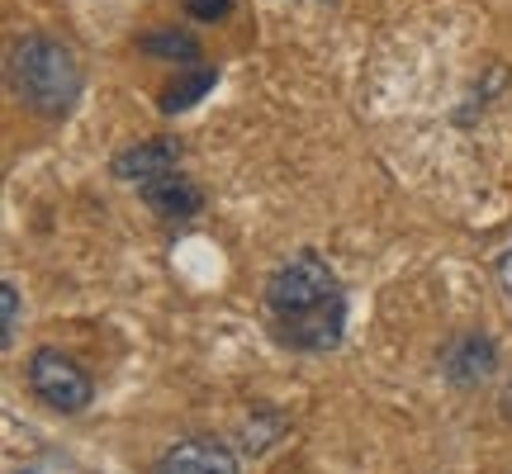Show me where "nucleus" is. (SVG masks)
I'll return each mask as SVG.
<instances>
[{
  "mask_svg": "<svg viewBox=\"0 0 512 474\" xmlns=\"http://www.w3.org/2000/svg\"><path fill=\"white\" fill-rule=\"evenodd\" d=\"M29 384H34L38 399L48 403V408H57V413H81V408H91V394H95L86 370L53 347L29 356Z\"/></svg>",
  "mask_w": 512,
  "mask_h": 474,
  "instance_id": "nucleus-3",
  "label": "nucleus"
},
{
  "mask_svg": "<svg viewBox=\"0 0 512 474\" xmlns=\"http://www.w3.org/2000/svg\"><path fill=\"white\" fill-rule=\"evenodd\" d=\"M147 57H166V62H190V67H200V43L181 29H152V34L138 43Z\"/></svg>",
  "mask_w": 512,
  "mask_h": 474,
  "instance_id": "nucleus-8",
  "label": "nucleus"
},
{
  "mask_svg": "<svg viewBox=\"0 0 512 474\" xmlns=\"http://www.w3.org/2000/svg\"><path fill=\"white\" fill-rule=\"evenodd\" d=\"M266 309H271L280 342H290L299 351H328L342 337L347 323V299L337 275L328 271V261H318L313 252L290 256L280 271L266 280Z\"/></svg>",
  "mask_w": 512,
  "mask_h": 474,
  "instance_id": "nucleus-1",
  "label": "nucleus"
},
{
  "mask_svg": "<svg viewBox=\"0 0 512 474\" xmlns=\"http://www.w3.org/2000/svg\"><path fill=\"white\" fill-rule=\"evenodd\" d=\"M0 304H5V332H0V342H5V347H15V332H19V290L15 285H5V290H0Z\"/></svg>",
  "mask_w": 512,
  "mask_h": 474,
  "instance_id": "nucleus-10",
  "label": "nucleus"
},
{
  "mask_svg": "<svg viewBox=\"0 0 512 474\" xmlns=\"http://www.w3.org/2000/svg\"><path fill=\"white\" fill-rule=\"evenodd\" d=\"M185 10L195 19H204V24H214V19H223L233 10V0H185Z\"/></svg>",
  "mask_w": 512,
  "mask_h": 474,
  "instance_id": "nucleus-11",
  "label": "nucleus"
},
{
  "mask_svg": "<svg viewBox=\"0 0 512 474\" xmlns=\"http://www.w3.org/2000/svg\"><path fill=\"white\" fill-rule=\"evenodd\" d=\"M494 342H484V337H460L456 347L446 351V375L456 384H479L494 375Z\"/></svg>",
  "mask_w": 512,
  "mask_h": 474,
  "instance_id": "nucleus-7",
  "label": "nucleus"
},
{
  "mask_svg": "<svg viewBox=\"0 0 512 474\" xmlns=\"http://www.w3.org/2000/svg\"><path fill=\"white\" fill-rule=\"evenodd\" d=\"M214 81H219V72H214V67H200V72H190L185 81H176V86L162 95V110H166V114L190 110L195 100H204V95L214 91Z\"/></svg>",
  "mask_w": 512,
  "mask_h": 474,
  "instance_id": "nucleus-9",
  "label": "nucleus"
},
{
  "mask_svg": "<svg viewBox=\"0 0 512 474\" xmlns=\"http://www.w3.org/2000/svg\"><path fill=\"white\" fill-rule=\"evenodd\" d=\"M143 200L162 214V219H190V214H200V190L185 181L181 171H171V176H162V181L143 185Z\"/></svg>",
  "mask_w": 512,
  "mask_h": 474,
  "instance_id": "nucleus-6",
  "label": "nucleus"
},
{
  "mask_svg": "<svg viewBox=\"0 0 512 474\" xmlns=\"http://www.w3.org/2000/svg\"><path fill=\"white\" fill-rule=\"evenodd\" d=\"M171 171H181V147L166 143V138L138 143V147H128V152L114 157V176L128 185H138V190L152 181H162V176H171Z\"/></svg>",
  "mask_w": 512,
  "mask_h": 474,
  "instance_id": "nucleus-5",
  "label": "nucleus"
},
{
  "mask_svg": "<svg viewBox=\"0 0 512 474\" xmlns=\"http://www.w3.org/2000/svg\"><path fill=\"white\" fill-rule=\"evenodd\" d=\"M157 474H238V460L214 437H185L176 446H166V456L157 460Z\"/></svg>",
  "mask_w": 512,
  "mask_h": 474,
  "instance_id": "nucleus-4",
  "label": "nucleus"
},
{
  "mask_svg": "<svg viewBox=\"0 0 512 474\" xmlns=\"http://www.w3.org/2000/svg\"><path fill=\"white\" fill-rule=\"evenodd\" d=\"M10 76H15L19 100L43 119H57L76 105L81 95V67H76L72 48H62L57 38H24L10 57Z\"/></svg>",
  "mask_w": 512,
  "mask_h": 474,
  "instance_id": "nucleus-2",
  "label": "nucleus"
}]
</instances>
